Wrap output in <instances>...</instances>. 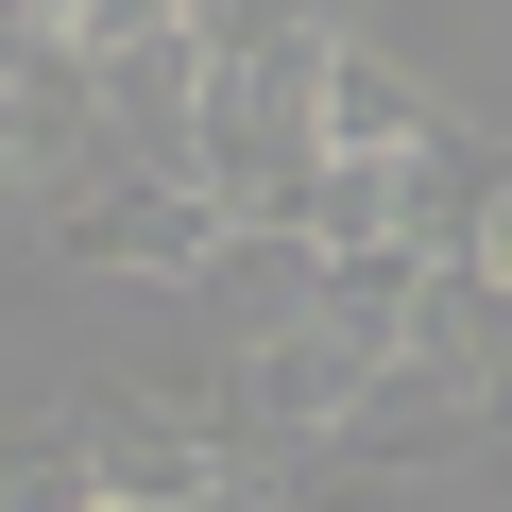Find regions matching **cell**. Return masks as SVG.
<instances>
[{
	"label": "cell",
	"mask_w": 512,
	"mask_h": 512,
	"mask_svg": "<svg viewBox=\"0 0 512 512\" xmlns=\"http://www.w3.org/2000/svg\"><path fill=\"white\" fill-rule=\"evenodd\" d=\"M52 461H69V495H103V512H154V495H222V461H205L188 427H154V410H69V427H52Z\"/></svg>",
	"instance_id": "obj_1"
},
{
	"label": "cell",
	"mask_w": 512,
	"mask_h": 512,
	"mask_svg": "<svg viewBox=\"0 0 512 512\" xmlns=\"http://www.w3.org/2000/svg\"><path fill=\"white\" fill-rule=\"evenodd\" d=\"M461 256H478V274H495V291H512V188H495V205H478V222H461Z\"/></svg>",
	"instance_id": "obj_2"
}]
</instances>
